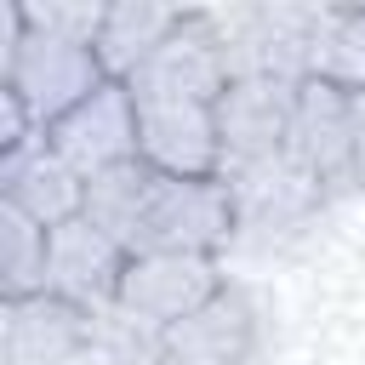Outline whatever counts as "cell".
<instances>
[{
    "instance_id": "obj_17",
    "label": "cell",
    "mask_w": 365,
    "mask_h": 365,
    "mask_svg": "<svg viewBox=\"0 0 365 365\" xmlns=\"http://www.w3.org/2000/svg\"><path fill=\"white\" fill-rule=\"evenodd\" d=\"M23 17L40 34H57V40H74V46H91L97 51V34H103L108 6L103 0H23Z\"/></svg>"
},
{
    "instance_id": "obj_16",
    "label": "cell",
    "mask_w": 365,
    "mask_h": 365,
    "mask_svg": "<svg viewBox=\"0 0 365 365\" xmlns=\"http://www.w3.org/2000/svg\"><path fill=\"white\" fill-rule=\"evenodd\" d=\"M308 80H325V86H336V91H348V97L365 91V0L331 6Z\"/></svg>"
},
{
    "instance_id": "obj_8",
    "label": "cell",
    "mask_w": 365,
    "mask_h": 365,
    "mask_svg": "<svg viewBox=\"0 0 365 365\" xmlns=\"http://www.w3.org/2000/svg\"><path fill=\"white\" fill-rule=\"evenodd\" d=\"M297 91L302 80H228V91L217 97V143H222V177L251 171L262 160H279L291 143V114H297Z\"/></svg>"
},
{
    "instance_id": "obj_13",
    "label": "cell",
    "mask_w": 365,
    "mask_h": 365,
    "mask_svg": "<svg viewBox=\"0 0 365 365\" xmlns=\"http://www.w3.org/2000/svg\"><path fill=\"white\" fill-rule=\"evenodd\" d=\"M0 200L29 211L40 228H63V222L86 217V177L40 137L17 154H0Z\"/></svg>"
},
{
    "instance_id": "obj_1",
    "label": "cell",
    "mask_w": 365,
    "mask_h": 365,
    "mask_svg": "<svg viewBox=\"0 0 365 365\" xmlns=\"http://www.w3.org/2000/svg\"><path fill=\"white\" fill-rule=\"evenodd\" d=\"M125 251L131 257H148V251L228 257L234 251V188L222 177H165L148 165Z\"/></svg>"
},
{
    "instance_id": "obj_15",
    "label": "cell",
    "mask_w": 365,
    "mask_h": 365,
    "mask_svg": "<svg viewBox=\"0 0 365 365\" xmlns=\"http://www.w3.org/2000/svg\"><path fill=\"white\" fill-rule=\"evenodd\" d=\"M46 274H51V228L0 200V302L46 297Z\"/></svg>"
},
{
    "instance_id": "obj_3",
    "label": "cell",
    "mask_w": 365,
    "mask_h": 365,
    "mask_svg": "<svg viewBox=\"0 0 365 365\" xmlns=\"http://www.w3.org/2000/svg\"><path fill=\"white\" fill-rule=\"evenodd\" d=\"M325 17H331V6H291V0H262V6H228V11H217L228 74L234 80H251V74L308 80L319 34H325Z\"/></svg>"
},
{
    "instance_id": "obj_14",
    "label": "cell",
    "mask_w": 365,
    "mask_h": 365,
    "mask_svg": "<svg viewBox=\"0 0 365 365\" xmlns=\"http://www.w3.org/2000/svg\"><path fill=\"white\" fill-rule=\"evenodd\" d=\"M188 6H154V0H114L108 17H103V34H97V63L108 80H131L160 46L165 34L182 23Z\"/></svg>"
},
{
    "instance_id": "obj_7",
    "label": "cell",
    "mask_w": 365,
    "mask_h": 365,
    "mask_svg": "<svg viewBox=\"0 0 365 365\" xmlns=\"http://www.w3.org/2000/svg\"><path fill=\"white\" fill-rule=\"evenodd\" d=\"M154 354H160V365H262V354H268L262 302L228 279L200 314L160 331Z\"/></svg>"
},
{
    "instance_id": "obj_6",
    "label": "cell",
    "mask_w": 365,
    "mask_h": 365,
    "mask_svg": "<svg viewBox=\"0 0 365 365\" xmlns=\"http://www.w3.org/2000/svg\"><path fill=\"white\" fill-rule=\"evenodd\" d=\"M0 86H11L29 103V114L40 120V131H51L68 108H80L97 86H108V74H103L91 46H74V40L29 29L23 46L0 63Z\"/></svg>"
},
{
    "instance_id": "obj_10",
    "label": "cell",
    "mask_w": 365,
    "mask_h": 365,
    "mask_svg": "<svg viewBox=\"0 0 365 365\" xmlns=\"http://www.w3.org/2000/svg\"><path fill=\"white\" fill-rule=\"evenodd\" d=\"M131 251L120 240H108L91 217H74L63 228H51V274H46V297L80 308V314H114L120 302V279H125Z\"/></svg>"
},
{
    "instance_id": "obj_11",
    "label": "cell",
    "mask_w": 365,
    "mask_h": 365,
    "mask_svg": "<svg viewBox=\"0 0 365 365\" xmlns=\"http://www.w3.org/2000/svg\"><path fill=\"white\" fill-rule=\"evenodd\" d=\"M46 143H51L86 182L103 177V171H114V165H131V160H137V103H131V91H125L120 80L97 86L80 108H68V114L46 131Z\"/></svg>"
},
{
    "instance_id": "obj_12",
    "label": "cell",
    "mask_w": 365,
    "mask_h": 365,
    "mask_svg": "<svg viewBox=\"0 0 365 365\" xmlns=\"http://www.w3.org/2000/svg\"><path fill=\"white\" fill-rule=\"evenodd\" d=\"M137 160L165 177H222L217 103H137Z\"/></svg>"
},
{
    "instance_id": "obj_18",
    "label": "cell",
    "mask_w": 365,
    "mask_h": 365,
    "mask_svg": "<svg viewBox=\"0 0 365 365\" xmlns=\"http://www.w3.org/2000/svg\"><path fill=\"white\" fill-rule=\"evenodd\" d=\"M46 131H40V120L29 114V103L11 91V86H0V154H17V148H29V143H40Z\"/></svg>"
},
{
    "instance_id": "obj_19",
    "label": "cell",
    "mask_w": 365,
    "mask_h": 365,
    "mask_svg": "<svg viewBox=\"0 0 365 365\" xmlns=\"http://www.w3.org/2000/svg\"><path fill=\"white\" fill-rule=\"evenodd\" d=\"M348 103H354V177H359V194H365V91H354Z\"/></svg>"
},
{
    "instance_id": "obj_4",
    "label": "cell",
    "mask_w": 365,
    "mask_h": 365,
    "mask_svg": "<svg viewBox=\"0 0 365 365\" xmlns=\"http://www.w3.org/2000/svg\"><path fill=\"white\" fill-rule=\"evenodd\" d=\"M228 285L222 274V257H182V251H148V257H131L125 262V279H120V302L114 314L148 336L182 325L188 314H200L217 291Z\"/></svg>"
},
{
    "instance_id": "obj_2",
    "label": "cell",
    "mask_w": 365,
    "mask_h": 365,
    "mask_svg": "<svg viewBox=\"0 0 365 365\" xmlns=\"http://www.w3.org/2000/svg\"><path fill=\"white\" fill-rule=\"evenodd\" d=\"M222 182L234 188V251H251V257H274V251L308 240L319 228V217L336 205L291 154L234 171Z\"/></svg>"
},
{
    "instance_id": "obj_9",
    "label": "cell",
    "mask_w": 365,
    "mask_h": 365,
    "mask_svg": "<svg viewBox=\"0 0 365 365\" xmlns=\"http://www.w3.org/2000/svg\"><path fill=\"white\" fill-rule=\"evenodd\" d=\"M285 154H291L336 205H342L348 194H359V177H354V103H348V91H336V86H325V80H302Z\"/></svg>"
},
{
    "instance_id": "obj_5",
    "label": "cell",
    "mask_w": 365,
    "mask_h": 365,
    "mask_svg": "<svg viewBox=\"0 0 365 365\" xmlns=\"http://www.w3.org/2000/svg\"><path fill=\"white\" fill-rule=\"evenodd\" d=\"M228 51H222V29L217 11L188 6L182 23L165 34V46L125 80V91L137 103H217L228 91Z\"/></svg>"
}]
</instances>
